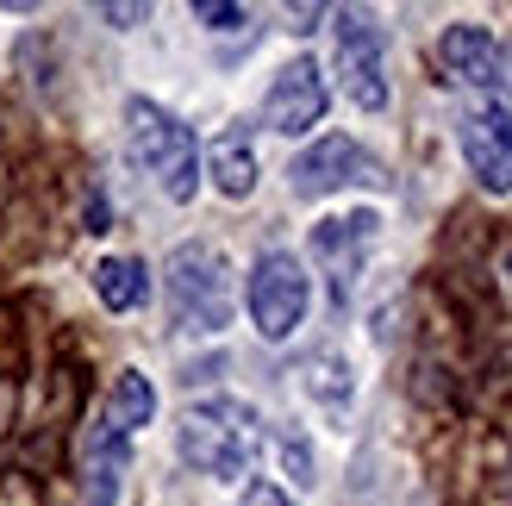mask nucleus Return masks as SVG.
<instances>
[{
  "label": "nucleus",
  "mask_w": 512,
  "mask_h": 506,
  "mask_svg": "<svg viewBox=\"0 0 512 506\" xmlns=\"http://www.w3.org/2000/svg\"><path fill=\"white\" fill-rule=\"evenodd\" d=\"M238 506H294V494L275 488V482H250V488L238 494Z\"/></svg>",
  "instance_id": "18"
},
{
  "label": "nucleus",
  "mask_w": 512,
  "mask_h": 506,
  "mask_svg": "<svg viewBox=\"0 0 512 506\" xmlns=\"http://www.w3.org/2000/svg\"><path fill=\"white\" fill-rule=\"evenodd\" d=\"M263 450V413L250 400L213 394L194 400V407L175 419V457H182L194 475H213V482H238V475L256 463Z\"/></svg>",
  "instance_id": "1"
},
{
  "label": "nucleus",
  "mask_w": 512,
  "mask_h": 506,
  "mask_svg": "<svg viewBox=\"0 0 512 506\" xmlns=\"http://www.w3.org/2000/svg\"><path fill=\"white\" fill-rule=\"evenodd\" d=\"M500 269H506V294H512V250H506V263H500Z\"/></svg>",
  "instance_id": "20"
},
{
  "label": "nucleus",
  "mask_w": 512,
  "mask_h": 506,
  "mask_svg": "<svg viewBox=\"0 0 512 506\" xmlns=\"http://www.w3.org/2000/svg\"><path fill=\"white\" fill-rule=\"evenodd\" d=\"M194 19L207 25V32H238V25H244L250 13H244V7H219V0H200V7H194Z\"/></svg>",
  "instance_id": "17"
},
{
  "label": "nucleus",
  "mask_w": 512,
  "mask_h": 506,
  "mask_svg": "<svg viewBox=\"0 0 512 506\" xmlns=\"http://www.w3.org/2000/svg\"><path fill=\"white\" fill-rule=\"evenodd\" d=\"M356 182H381V163H375L356 138H344V132H325L319 144H306L300 157L288 163V188H294L300 200L344 194V188H356Z\"/></svg>",
  "instance_id": "9"
},
{
  "label": "nucleus",
  "mask_w": 512,
  "mask_h": 506,
  "mask_svg": "<svg viewBox=\"0 0 512 506\" xmlns=\"http://www.w3.org/2000/svg\"><path fill=\"white\" fill-rule=\"evenodd\" d=\"M125 157H132V169L150 175L157 194L175 200V207H188L200 194V144L188 132V119H175L169 107H157V100H144V94L125 100Z\"/></svg>",
  "instance_id": "3"
},
{
  "label": "nucleus",
  "mask_w": 512,
  "mask_h": 506,
  "mask_svg": "<svg viewBox=\"0 0 512 506\" xmlns=\"http://www.w3.org/2000/svg\"><path fill=\"white\" fill-rule=\"evenodd\" d=\"M244 307L269 344H288L306 325V313H313V275H306L294 250H263L244 275Z\"/></svg>",
  "instance_id": "5"
},
{
  "label": "nucleus",
  "mask_w": 512,
  "mask_h": 506,
  "mask_svg": "<svg viewBox=\"0 0 512 506\" xmlns=\"http://www.w3.org/2000/svg\"><path fill=\"white\" fill-rule=\"evenodd\" d=\"M438 69L450 75L463 94H488V88H506V63H500V38L488 32V25H469L456 19L444 25L438 38Z\"/></svg>",
  "instance_id": "10"
},
{
  "label": "nucleus",
  "mask_w": 512,
  "mask_h": 506,
  "mask_svg": "<svg viewBox=\"0 0 512 506\" xmlns=\"http://www.w3.org/2000/svg\"><path fill=\"white\" fill-rule=\"evenodd\" d=\"M381 244V213L375 207H350V213H325L313 225V238H306V250H313V263L325 269L331 282V300H350L356 282H363V269L375 257Z\"/></svg>",
  "instance_id": "7"
},
{
  "label": "nucleus",
  "mask_w": 512,
  "mask_h": 506,
  "mask_svg": "<svg viewBox=\"0 0 512 506\" xmlns=\"http://www.w3.org/2000/svg\"><path fill=\"white\" fill-rule=\"evenodd\" d=\"M331 107V88H325V69L319 57H288L269 75V94H263V125L275 138H306Z\"/></svg>",
  "instance_id": "8"
},
{
  "label": "nucleus",
  "mask_w": 512,
  "mask_h": 506,
  "mask_svg": "<svg viewBox=\"0 0 512 506\" xmlns=\"http://www.w3.org/2000/svg\"><path fill=\"white\" fill-rule=\"evenodd\" d=\"M125 469H132V438H125L107 413H94L88 438H82V500L88 506H119Z\"/></svg>",
  "instance_id": "11"
},
{
  "label": "nucleus",
  "mask_w": 512,
  "mask_h": 506,
  "mask_svg": "<svg viewBox=\"0 0 512 506\" xmlns=\"http://www.w3.org/2000/svg\"><path fill=\"white\" fill-rule=\"evenodd\" d=\"M94 294L107 313H138L150 300V263L144 257H100L94 263Z\"/></svg>",
  "instance_id": "13"
},
{
  "label": "nucleus",
  "mask_w": 512,
  "mask_h": 506,
  "mask_svg": "<svg viewBox=\"0 0 512 506\" xmlns=\"http://www.w3.org/2000/svg\"><path fill=\"white\" fill-rule=\"evenodd\" d=\"M100 413H107L125 438L144 432V425L157 419V382H150L144 369H119V375H113V388H107V407H100Z\"/></svg>",
  "instance_id": "14"
},
{
  "label": "nucleus",
  "mask_w": 512,
  "mask_h": 506,
  "mask_svg": "<svg viewBox=\"0 0 512 506\" xmlns=\"http://www.w3.org/2000/svg\"><path fill=\"white\" fill-rule=\"evenodd\" d=\"M163 300H169V319L182 325V332H200V338L225 332L232 313H238V269H232V257H225L219 244H207V238L175 244L169 263H163Z\"/></svg>",
  "instance_id": "2"
},
{
  "label": "nucleus",
  "mask_w": 512,
  "mask_h": 506,
  "mask_svg": "<svg viewBox=\"0 0 512 506\" xmlns=\"http://www.w3.org/2000/svg\"><path fill=\"white\" fill-rule=\"evenodd\" d=\"M275 457H281V469L294 475V488L319 482V457H313V444H306L300 425H281V432H275Z\"/></svg>",
  "instance_id": "16"
},
{
  "label": "nucleus",
  "mask_w": 512,
  "mask_h": 506,
  "mask_svg": "<svg viewBox=\"0 0 512 506\" xmlns=\"http://www.w3.org/2000/svg\"><path fill=\"white\" fill-rule=\"evenodd\" d=\"M456 144H463V163L475 175V188L512 194V88L463 94V113H456Z\"/></svg>",
  "instance_id": "6"
},
{
  "label": "nucleus",
  "mask_w": 512,
  "mask_h": 506,
  "mask_svg": "<svg viewBox=\"0 0 512 506\" xmlns=\"http://www.w3.org/2000/svg\"><path fill=\"white\" fill-rule=\"evenodd\" d=\"M100 19H113L119 32H125V25H138V19H150V7H100Z\"/></svg>",
  "instance_id": "19"
},
{
  "label": "nucleus",
  "mask_w": 512,
  "mask_h": 506,
  "mask_svg": "<svg viewBox=\"0 0 512 506\" xmlns=\"http://www.w3.org/2000/svg\"><path fill=\"white\" fill-rule=\"evenodd\" d=\"M331 69H338V88L350 107L363 113H388V44H381V25L369 7H338L331 13Z\"/></svg>",
  "instance_id": "4"
},
{
  "label": "nucleus",
  "mask_w": 512,
  "mask_h": 506,
  "mask_svg": "<svg viewBox=\"0 0 512 506\" xmlns=\"http://www.w3.org/2000/svg\"><path fill=\"white\" fill-rule=\"evenodd\" d=\"M200 175H207L225 200H250L256 194V175H263V169H256V144H250L244 125H232V132L213 138V150L200 157Z\"/></svg>",
  "instance_id": "12"
},
{
  "label": "nucleus",
  "mask_w": 512,
  "mask_h": 506,
  "mask_svg": "<svg viewBox=\"0 0 512 506\" xmlns=\"http://www.w3.org/2000/svg\"><path fill=\"white\" fill-rule=\"evenodd\" d=\"M306 394H313L325 413H344V407H350L356 382H350V363L338 357V350H325V357H313V363H306Z\"/></svg>",
  "instance_id": "15"
}]
</instances>
